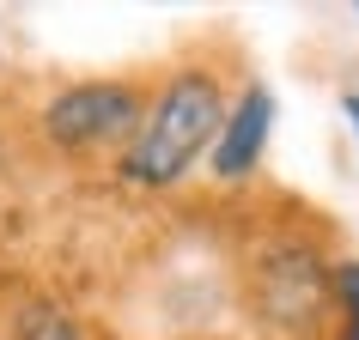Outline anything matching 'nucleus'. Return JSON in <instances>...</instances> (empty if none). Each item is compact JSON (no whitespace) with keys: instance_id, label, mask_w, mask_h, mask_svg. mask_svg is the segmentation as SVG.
Segmentation results:
<instances>
[{"instance_id":"3","label":"nucleus","mask_w":359,"mask_h":340,"mask_svg":"<svg viewBox=\"0 0 359 340\" xmlns=\"http://www.w3.org/2000/svg\"><path fill=\"white\" fill-rule=\"evenodd\" d=\"M323 298H329V285H323L317 255L286 249V255H268V262H262V285H256V304H262V310H256V316L274 322L280 334H304V328H317Z\"/></svg>"},{"instance_id":"7","label":"nucleus","mask_w":359,"mask_h":340,"mask_svg":"<svg viewBox=\"0 0 359 340\" xmlns=\"http://www.w3.org/2000/svg\"><path fill=\"white\" fill-rule=\"evenodd\" d=\"M341 110H347V122H353V134H359V97H341Z\"/></svg>"},{"instance_id":"1","label":"nucleus","mask_w":359,"mask_h":340,"mask_svg":"<svg viewBox=\"0 0 359 340\" xmlns=\"http://www.w3.org/2000/svg\"><path fill=\"white\" fill-rule=\"evenodd\" d=\"M226 115L231 110H226L219 79L201 73V67H183L165 92L152 97V110L140 115V134H134L128 152H122V176L140 183V189H165V183H177V176L201 158V146L219 140Z\"/></svg>"},{"instance_id":"5","label":"nucleus","mask_w":359,"mask_h":340,"mask_svg":"<svg viewBox=\"0 0 359 340\" xmlns=\"http://www.w3.org/2000/svg\"><path fill=\"white\" fill-rule=\"evenodd\" d=\"M13 340H79V328H74L67 310H55V304H31V310H19V322H13Z\"/></svg>"},{"instance_id":"2","label":"nucleus","mask_w":359,"mask_h":340,"mask_svg":"<svg viewBox=\"0 0 359 340\" xmlns=\"http://www.w3.org/2000/svg\"><path fill=\"white\" fill-rule=\"evenodd\" d=\"M140 115H147V110H140L134 85L86 79V85H67L61 97H49L43 134H49L61 152H92V146L122 140V134H140Z\"/></svg>"},{"instance_id":"6","label":"nucleus","mask_w":359,"mask_h":340,"mask_svg":"<svg viewBox=\"0 0 359 340\" xmlns=\"http://www.w3.org/2000/svg\"><path fill=\"white\" fill-rule=\"evenodd\" d=\"M335 292H341V304H347V340H359V262H341Z\"/></svg>"},{"instance_id":"4","label":"nucleus","mask_w":359,"mask_h":340,"mask_svg":"<svg viewBox=\"0 0 359 340\" xmlns=\"http://www.w3.org/2000/svg\"><path fill=\"white\" fill-rule=\"evenodd\" d=\"M268 122H274V97H268L262 85H250V92L238 97V110L226 115L219 140H213V176L238 183V176H250V170L262 164V146H268Z\"/></svg>"}]
</instances>
